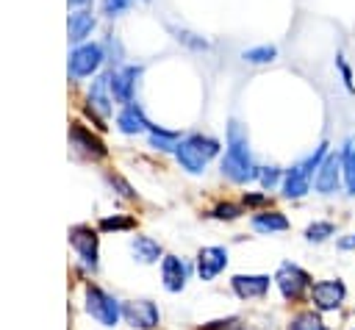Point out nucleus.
<instances>
[{
	"instance_id": "obj_14",
	"label": "nucleus",
	"mask_w": 355,
	"mask_h": 330,
	"mask_svg": "<svg viewBox=\"0 0 355 330\" xmlns=\"http://www.w3.org/2000/svg\"><path fill=\"white\" fill-rule=\"evenodd\" d=\"M94 31H97V17H94L92 6L69 8V17H67V39H69V44L89 42Z\"/></svg>"
},
{
	"instance_id": "obj_33",
	"label": "nucleus",
	"mask_w": 355,
	"mask_h": 330,
	"mask_svg": "<svg viewBox=\"0 0 355 330\" xmlns=\"http://www.w3.org/2000/svg\"><path fill=\"white\" fill-rule=\"evenodd\" d=\"M197 330H247V324L239 319V316H227V319H214V322H205L202 327Z\"/></svg>"
},
{
	"instance_id": "obj_21",
	"label": "nucleus",
	"mask_w": 355,
	"mask_h": 330,
	"mask_svg": "<svg viewBox=\"0 0 355 330\" xmlns=\"http://www.w3.org/2000/svg\"><path fill=\"white\" fill-rule=\"evenodd\" d=\"M166 31L172 33V39L178 42V44H183L186 50H194V53H205V50H211V42L205 39V36H200L197 31H191V28H183V25H166Z\"/></svg>"
},
{
	"instance_id": "obj_15",
	"label": "nucleus",
	"mask_w": 355,
	"mask_h": 330,
	"mask_svg": "<svg viewBox=\"0 0 355 330\" xmlns=\"http://www.w3.org/2000/svg\"><path fill=\"white\" fill-rule=\"evenodd\" d=\"M116 130L122 133V136H141V133H147L150 130V119H147V114H144V108L133 100V103H125V105H119V111H116Z\"/></svg>"
},
{
	"instance_id": "obj_1",
	"label": "nucleus",
	"mask_w": 355,
	"mask_h": 330,
	"mask_svg": "<svg viewBox=\"0 0 355 330\" xmlns=\"http://www.w3.org/2000/svg\"><path fill=\"white\" fill-rule=\"evenodd\" d=\"M222 177L236 183V186H244V183H252L258 180V164L252 158V150H250V136H247V128L239 122V119H230L227 122V133H225V155H222Z\"/></svg>"
},
{
	"instance_id": "obj_31",
	"label": "nucleus",
	"mask_w": 355,
	"mask_h": 330,
	"mask_svg": "<svg viewBox=\"0 0 355 330\" xmlns=\"http://www.w3.org/2000/svg\"><path fill=\"white\" fill-rule=\"evenodd\" d=\"M336 69H338V75H341V83H344V89H347L349 94H355V78H352V67L347 64L344 53H336Z\"/></svg>"
},
{
	"instance_id": "obj_8",
	"label": "nucleus",
	"mask_w": 355,
	"mask_h": 330,
	"mask_svg": "<svg viewBox=\"0 0 355 330\" xmlns=\"http://www.w3.org/2000/svg\"><path fill=\"white\" fill-rule=\"evenodd\" d=\"M141 72H144L141 64H119V67L111 69V97H114V103L125 105V103L136 100V86H139Z\"/></svg>"
},
{
	"instance_id": "obj_22",
	"label": "nucleus",
	"mask_w": 355,
	"mask_h": 330,
	"mask_svg": "<svg viewBox=\"0 0 355 330\" xmlns=\"http://www.w3.org/2000/svg\"><path fill=\"white\" fill-rule=\"evenodd\" d=\"M130 252H133V258H136L139 263H155V261H161V255H164L161 244H158L155 238H150V236H133V238H130Z\"/></svg>"
},
{
	"instance_id": "obj_35",
	"label": "nucleus",
	"mask_w": 355,
	"mask_h": 330,
	"mask_svg": "<svg viewBox=\"0 0 355 330\" xmlns=\"http://www.w3.org/2000/svg\"><path fill=\"white\" fill-rule=\"evenodd\" d=\"M336 247H338L341 252H352V250H355V233H347V236L336 238Z\"/></svg>"
},
{
	"instance_id": "obj_4",
	"label": "nucleus",
	"mask_w": 355,
	"mask_h": 330,
	"mask_svg": "<svg viewBox=\"0 0 355 330\" xmlns=\"http://www.w3.org/2000/svg\"><path fill=\"white\" fill-rule=\"evenodd\" d=\"M105 47L103 42H80V44H72L69 55H67V75L69 80H86V78H94L103 64H105Z\"/></svg>"
},
{
	"instance_id": "obj_26",
	"label": "nucleus",
	"mask_w": 355,
	"mask_h": 330,
	"mask_svg": "<svg viewBox=\"0 0 355 330\" xmlns=\"http://www.w3.org/2000/svg\"><path fill=\"white\" fill-rule=\"evenodd\" d=\"M330 236H336V225L327 222V219L311 222V225L305 227V241H311V244H322V241H327Z\"/></svg>"
},
{
	"instance_id": "obj_7",
	"label": "nucleus",
	"mask_w": 355,
	"mask_h": 330,
	"mask_svg": "<svg viewBox=\"0 0 355 330\" xmlns=\"http://www.w3.org/2000/svg\"><path fill=\"white\" fill-rule=\"evenodd\" d=\"M311 305L319 311V313H330V311H338L347 299V286L341 277H327V280H316L311 286V294H308Z\"/></svg>"
},
{
	"instance_id": "obj_20",
	"label": "nucleus",
	"mask_w": 355,
	"mask_h": 330,
	"mask_svg": "<svg viewBox=\"0 0 355 330\" xmlns=\"http://www.w3.org/2000/svg\"><path fill=\"white\" fill-rule=\"evenodd\" d=\"M341 155V172H344V189L349 197H355V136H347L338 147Z\"/></svg>"
},
{
	"instance_id": "obj_18",
	"label": "nucleus",
	"mask_w": 355,
	"mask_h": 330,
	"mask_svg": "<svg viewBox=\"0 0 355 330\" xmlns=\"http://www.w3.org/2000/svg\"><path fill=\"white\" fill-rule=\"evenodd\" d=\"M200 280H214L225 266H227V250L225 247H202L194 258Z\"/></svg>"
},
{
	"instance_id": "obj_25",
	"label": "nucleus",
	"mask_w": 355,
	"mask_h": 330,
	"mask_svg": "<svg viewBox=\"0 0 355 330\" xmlns=\"http://www.w3.org/2000/svg\"><path fill=\"white\" fill-rule=\"evenodd\" d=\"M286 330H330V327H324L322 313L313 308V311H300V313H294Z\"/></svg>"
},
{
	"instance_id": "obj_16",
	"label": "nucleus",
	"mask_w": 355,
	"mask_h": 330,
	"mask_svg": "<svg viewBox=\"0 0 355 330\" xmlns=\"http://www.w3.org/2000/svg\"><path fill=\"white\" fill-rule=\"evenodd\" d=\"M272 283L275 277L269 275H233L230 277V288L239 299H263Z\"/></svg>"
},
{
	"instance_id": "obj_10",
	"label": "nucleus",
	"mask_w": 355,
	"mask_h": 330,
	"mask_svg": "<svg viewBox=\"0 0 355 330\" xmlns=\"http://www.w3.org/2000/svg\"><path fill=\"white\" fill-rule=\"evenodd\" d=\"M341 183H344L341 155L330 150V153L324 155V161L319 164L316 175H313V191H316V194H322V197H330V194H336V191L341 189Z\"/></svg>"
},
{
	"instance_id": "obj_37",
	"label": "nucleus",
	"mask_w": 355,
	"mask_h": 330,
	"mask_svg": "<svg viewBox=\"0 0 355 330\" xmlns=\"http://www.w3.org/2000/svg\"><path fill=\"white\" fill-rule=\"evenodd\" d=\"M67 6L69 8H86V6H92V0H67Z\"/></svg>"
},
{
	"instance_id": "obj_27",
	"label": "nucleus",
	"mask_w": 355,
	"mask_h": 330,
	"mask_svg": "<svg viewBox=\"0 0 355 330\" xmlns=\"http://www.w3.org/2000/svg\"><path fill=\"white\" fill-rule=\"evenodd\" d=\"M139 0H100V17H105V19H116V17H122V14H128L133 6H136Z\"/></svg>"
},
{
	"instance_id": "obj_6",
	"label": "nucleus",
	"mask_w": 355,
	"mask_h": 330,
	"mask_svg": "<svg viewBox=\"0 0 355 330\" xmlns=\"http://www.w3.org/2000/svg\"><path fill=\"white\" fill-rule=\"evenodd\" d=\"M86 311L92 319H97L103 327H114L122 319V305L116 297L103 291L100 286H86Z\"/></svg>"
},
{
	"instance_id": "obj_28",
	"label": "nucleus",
	"mask_w": 355,
	"mask_h": 330,
	"mask_svg": "<svg viewBox=\"0 0 355 330\" xmlns=\"http://www.w3.org/2000/svg\"><path fill=\"white\" fill-rule=\"evenodd\" d=\"M283 172H286V169H280L277 164L258 166V183L263 186V191H272L275 186H280V183H283Z\"/></svg>"
},
{
	"instance_id": "obj_11",
	"label": "nucleus",
	"mask_w": 355,
	"mask_h": 330,
	"mask_svg": "<svg viewBox=\"0 0 355 330\" xmlns=\"http://www.w3.org/2000/svg\"><path fill=\"white\" fill-rule=\"evenodd\" d=\"M122 319L133 330H155L161 322V311L153 299H130L122 302Z\"/></svg>"
},
{
	"instance_id": "obj_24",
	"label": "nucleus",
	"mask_w": 355,
	"mask_h": 330,
	"mask_svg": "<svg viewBox=\"0 0 355 330\" xmlns=\"http://www.w3.org/2000/svg\"><path fill=\"white\" fill-rule=\"evenodd\" d=\"M183 136L178 130H169V128H161V125H150V130H147V144L153 150H161V153H175V144Z\"/></svg>"
},
{
	"instance_id": "obj_2",
	"label": "nucleus",
	"mask_w": 355,
	"mask_h": 330,
	"mask_svg": "<svg viewBox=\"0 0 355 330\" xmlns=\"http://www.w3.org/2000/svg\"><path fill=\"white\" fill-rule=\"evenodd\" d=\"M330 153V144L327 141H319L313 147V153H308L305 158H300L297 164H291L286 172H283V183H280V191L286 200H302L311 189H313V175L319 169V164L324 161V155Z\"/></svg>"
},
{
	"instance_id": "obj_12",
	"label": "nucleus",
	"mask_w": 355,
	"mask_h": 330,
	"mask_svg": "<svg viewBox=\"0 0 355 330\" xmlns=\"http://www.w3.org/2000/svg\"><path fill=\"white\" fill-rule=\"evenodd\" d=\"M69 144L92 161H100L108 155V147L103 144V139L97 133H92L83 122H69Z\"/></svg>"
},
{
	"instance_id": "obj_19",
	"label": "nucleus",
	"mask_w": 355,
	"mask_h": 330,
	"mask_svg": "<svg viewBox=\"0 0 355 330\" xmlns=\"http://www.w3.org/2000/svg\"><path fill=\"white\" fill-rule=\"evenodd\" d=\"M252 230H258V233H263V236H272V233H283V230H288L291 225H288V219H286V214H280V211H258V214H252Z\"/></svg>"
},
{
	"instance_id": "obj_23",
	"label": "nucleus",
	"mask_w": 355,
	"mask_h": 330,
	"mask_svg": "<svg viewBox=\"0 0 355 330\" xmlns=\"http://www.w3.org/2000/svg\"><path fill=\"white\" fill-rule=\"evenodd\" d=\"M280 55L277 44H269V42H261V44H252V47H244L239 53V58L250 67H263V64H272L275 58Z\"/></svg>"
},
{
	"instance_id": "obj_38",
	"label": "nucleus",
	"mask_w": 355,
	"mask_h": 330,
	"mask_svg": "<svg viewBox=\"0 0 355 330\" xmlns=\"http://www.w3.org/2000/svg\"><path fill=\"white\" fill-rule=\"evenodd\" d=\"M141 3H150V0H141Z\"/></svg>"
},
{
	"instance_id": "obj_34",
	"label": "nucleus",
	"mask_w": 355,
	"mask_h": 330,
	"mask_svg": "<svg viewBox=\"0 0 355 330\" xmlns=\"http://www.w3.org/2000/svg\"><path fill=\"white\" fill-rule=\"evenodd\" d=\"M105 180H108V183H111L114 189H119V194H122V197H128V200H136V191H133V186H130L128 180H122L119 175L108 172V175H105Z\"/></svg>"
},
{
	"instance_id": "obj_3",
	"label": "nucleus",
	"mask_w": 355,
	"mask_h": 330,
	"mask_svg": "<svg viewBox=\"0 0 355 330\" xmlns=\"http://www.w3.org/2000/svg\"><path fill=\"white\" fill-rule=\"evenodd\" d=\"M222 150L219 139L208 136V133H189L175 144V161L180 164V169H186L189 175H202L208 161L216 158Z\"/></svg>"
},
{
	"instance_id": "obj_36",
	"label": "nucleus",
	"mask_w": 355,
	"mask_h": 330,
	"mask_svg": "<svg viewBox=\"0 0 355 330\" xmlns=\"http://www.w3.org/2000/svg\"><path fill=\"white\" fill-rule=\"evenodd\" d=\"M269 197L266 194H244V205L247 208H255V205H266Z\"/></svg>"
},
{
	"instance_id": "obj_30",
	"label": "nucleus",
	"mask_w": 355,
	"mask_h": 330,
	"mask_svg": "<svg viewBox=\"0 0 355 330\" xmlns=\"http://www.w3.org/2000/svg\"><path fill=\"white\" fill-rule=\"evenodd\" d=\"M133 227H136L133 216H116L114 214V216H103L100 219V230H105V233L108 230H133Z\"/></svg>"
},
{
	"instance_id": "obj_5",
	"label": "nucleus",
	"mask_w": 355,
	"mask_h": 330,
	"mask_svg": "<svg viewBox=\"0 0 355 330\" xmlns=\"http://www.w3.org/2000/svg\"><path fill=\"white\" fill-rule=\"evenodd\" d=\"M272 277H275V286H277V291L286 302L305 299L311 294V286H313V277L300 263H291V261H283Z\"/></svg>"
},
{
	"instance_id": "obj_17",
	"label": "nucleus",
	"mask_w": 355,
	"mask_h": 330,
	"mask_svg": "<svg viewBox=\"0 0 355 330\" xmlns=\"http://www.w3.org/2000/svg\"><path fill=\"white\" fill-rule=\"evenodd\" d=\"M161 280H164V288L169 294L183 291L186 280H189V263L178 255H164L161 258Z\"/></svg>"
},
{
	"instance_id": "obj_32",
	"label": "nucleus",
	"mask_w": 355,
	"mask_h": 330,
	"mask_svg": "<svg viewBox=\"0 0 355 330\" xmlns=\"http://www.w3.org/2000/svg\"><path fill=\"white\" fill-rule=\"evenodd\" d=\"M241 214H244V208L236 205V202H219V205L211 211V216H214V219H222V222H233V219H239Z\"/></svg>"
},
{
	"instance_id": "obj_9",
	"label": "nucleus",
	"mask_w": 355,
	"mask_h": 330,
	"mask_svg": "<svg viewBox=\"0 0 355 330\" xmlns=\"http://www.w3.org/2000/svg\"><path fill=\"white\" fill-rule=\"evenodd\" d=\"M69 244H72V250L78 252V258L92 272L100 266V238H97V230L94 227H89V225L69 227Z\"/></svg>"
},
{
	"instance_id": "obj_13",
	"label": "nucleus",
	"mask_w": 355,
	"mask_h": 330,
	"mask_svg": "<svg viewBox=\"0 0 355 330\" xmlns=\"http://www.w3.org/2000/svg\"><path fill=\"white\" fill-rule=\"evenodd\" d=\"M86 105L92 111H97L103 119L111 116L114 111V97H111V69L108 72H97L92 86H89V94H86Z\"/></svg>"
},
{
	"instance_id": "obj_29",
	"label": "nucleus",
	"mask_w": 355,
	"mask_h": 330,
	"mask_svg": "<svg viewBox=\"0 0 355 330\" xmlns=\"http://www.w3.org/2000/svg\"><path fill=\"white\" fill-rule=\"evenodd\" d=\"M103 47H105V58H108V64H114V67L125 64V61H122V58H125V47H122V42H119V36L108 33V36L103 39Z\"/></svg>"
}]
</instances>
